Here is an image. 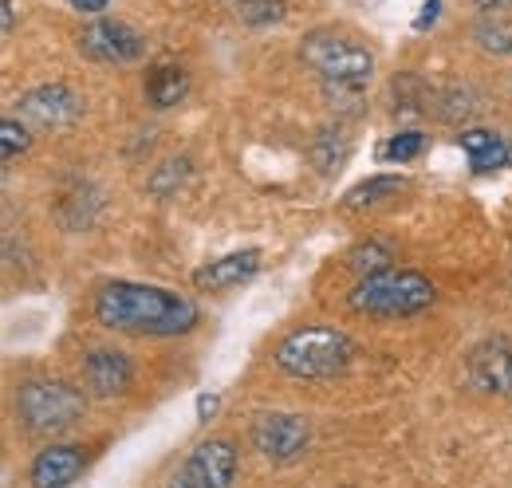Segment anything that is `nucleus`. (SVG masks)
Masks as SVG:
<instances>
[{
    "label": "nucleus",
    "instance_id": "obj_1",
    "mask_svg": "<svg viewBox=\"0 0 512 488\" xmlns=\"http://www.w3.org/2000/svg\"><path fill=\"white\" fill-rule=\"evenodd\" d=\"M95 319L111 331H130V335H182L197 327V307L178 292L119 280L99 288Z\"/></svg>",
    "mask_w": 512,
    "mask_h": 488
},
{
    "label": "nucleus",
    "instance_id": "obj_2",
    "mask_svg": "<svg viewBox=\"0 0 512 488\" xmlns=\"http://www.w3.org/2000/svg\"><path fill=\"white\" fill-rule=\"evenodd\" d=\"M351 359H355V343L335 327H300L284 335L276 347V366L304 382L335 378L339 370H347Z\"/></svg>",
    "mask_w": 512,
    "mask_h": 488
},
{
    "label": "nucleus",
    "instance_id": "obj_3",
    "mask_svg": "<svg viewBox=\"0 0 512 488\" xmlns=\"http://www.w3.org/2000/svg\"><path fill=\"white\" fill-rule=\"evenodd\" d=\"M434 304V284L422 272H379L363 276L351 292V307L367 315H418Z\"/></svg>",
    "mask_w": 512,
    "mask_h": 488
},
{
    "label": "nucleus",
    "instance_id": "obj_4",
    "mask_svg": "<svg viewBox=\"0 0 512 488\" xmlns=\"http://www.w3.org/2000/svg\"><path fill=\"white\" fill-rule=\"evenodd\" d=\"M16 414L32 433H60L83 418V390L60 378H36L20 386L16 394Z\"/></svg>",
    "mask_w": 512,
    "mask_h": 488
},
{
    "label": "nucleus",
    "instance_id": "obj_5",
    "mask_svg": "<svg viewBox=\"0 0 512 488\" xmlns=\"http://www.w3.org/2000/svg\"><path fill=\"white\" fill-rule=\"evenodd\" d=\"M300 56L308 67L320 71L323 83H363L367 87V79L375 71V56L363 44H355L339 32H312L304 40Z\"/></svg>",
    "mask_w": 512,
    "mask_h": 488
},
{
    "label": "nucleus",
    "instance_id": "obj_6",
    "mask_svg": "<svg viewBox=\"0 0 512 488\" xmlns=\"http://www.w3.org/2000/svg\"><path fill=\"white\" fill-rule=\"evenodd\" d=\"M237 477V445L225 437L201 441L178 469L170 488H229Z\"/></svg>",
    "mask_w": 512,
    "mask_h": 488
},
{
    "label": "nucleus",
    "instance_id": "obj_7",
    "mask_svg": "<svg viewBox=\"0 0 512 488\" xmlns=\"http://www.w3.org/2000/svg\"><path fill=\"white\" fill-rule=\"evenodd\" d=\"M79 52L87 56V60L95 63H134L142 60V52H146V44H142V36L123 24V20H95L91 28H83V36H79Z\"/></svg>",
    "mask_w": 512,
    "mask_h": 488
},
{
    "label": "nucleus",
    "instance_id": "obj_8",
    "mask_svg": "<svg viewBox=\"0 0 512 488\" xmlns=\"http://www.w3.org/2000/svg\"><path fill=\"white\" fill-rule=\"evenodd\" d=\"M79 115H83V103L64 83H44V87L28 91L20 103V119L36 130H60V126H71Z\"/></svg>",
    "mask_w": 512,
    "mask_h": 488
},
{
    "label": "nucleus",
    "instance_id": "obj_9",
    "mask_svg": "<svg viewBox=\"0 0 512 488\" xmlns=\"http://www.w3.org/2000/svg\"><path fill=\"white\" fill-rule=\"evenodd\" d=\"M308 437H312V433H308V422H304V418L280 414V410L264 414L253 426V445L264 457H272V461H288V457L304 453V449H308Z\"/></svg>",
    "mask_w": 512,
    "mask_h": 488
},
{
    "label": "nucleus",
    "instance_id": "obj_10",
    "mask_svg": "<svg viewBox=\"0 0 512 488\" xmlns=\"http://www.w3.org/2000/svg\"><path fill=\"white\" fill-rule=\"evenodd\" d=\"M465 370H469V382L477 390H485V394H512V343L493 339V343L473 347Z\"/></svg>",
    "mask_w": 512,
    "mask_h": 488
},
{
    "label": "nucleus",
    "instance_id": "obj_11",
    "mask_svg": "<svg viewBox=\"0 0 512 488\" xmlns=\"http://www.w3.org/2000/svg\"><path fill=\"white\" fill-rule=\"evenodd\" d=\"M130 378H134V366L123 351H111V347H95L87 359H83V386L95 394V398H119L127 394Z\"/></svg>",
    "mask_w": 512,
    "mask_h": 488
},
{
    "label": "nucleus",
    "instance_id": "obj_12",
    "mask_svg": "<svg viewBox=\"0 0 512 488\" xmlns=\"http://www.w3.org/2000/svg\"><path fill=\"white\" fill-rule=\"evenodd\" d=\"M83 465H87V457H83V449H75V445H48L36 461H32V488H67L79 473H83Z\"/></svg>",
    "mask_w": 512,
    "mask_h": 488
},
{
    "label": "nucleus",
    "instance_id": "obj_13",
    "mask_svg": "<svg viewBox=\"0 0 512 488\" xmlns=\"http://www.w3.org/2000/svg\"><path fill=\"white\" fill-rule=\"evenodd\" d=\"M256 268H260V252H256V248H245V252H229V256H221V260L197 268L193 280H197V288H217V292H221V288H237L241 280L256 276Z\"/></svg>",
    "mask_w": 512,
    "mask_h": 488
},
{
    "label": "nucleus",
    "instance_id": "obj_14",
    "mask_svg": "<svg viewBox=\"0 0 512 488\" xmlns=\"http://www.w3.org/2000/svg\"><path fill=\"white\" fill-rule=\"evenodd\" d=\"M186 91H190V75H186L182 63L162 60L150 67V75H146V99H150V107H158V111L178 107L186 99Z\"/></svg>",
    "mask_w": 512,
    "mask_h": 488
},
{
    "label": "nucleus",
    "instance_id": "obj_15",
    "mask_svg": "<svg viewBox=\"0 0 512 488\" xmlns=\"http://www.w3.org/2000/svg\"><path fill=\"white\" fill-rule=\"evenodd\" d=\"M477 44L493 56H509L512 52V4H493V8H481L477 16Z\"/></svg>",
    "mask_w": 512,
    "mask_h": 488
},
{
    "label": "nucleus",
    "instance_id": "obj_16",
    "mask_svg": "<svg viewBox=\"0 0 512 488\" xmlns=\"http://www.w3.org/2000/svg\"><path fill=\"white\" fill-rule=\"evenodd\" d=\"M461 150L473 158L477 170H497V166H509L512 162L509 142L497 130H465L461 134Z\"/></svg>",
    "mask_w": 512,
    "mask_h": 488
},
{
    "label": "nucleus",
    "instance_id": "obj_17",
    "mask_svg": "<svg viewBox=\"0 0 512 488\" xmlns=\"http://www.w3.org/2000/svg\"><path fill=\"white\" fill-rule=\"evenodd\" d=\"M347 150H351L347 134H339V130H320V138H316V146H312V162H316L320 174H335V170L347 162Z\"/></svg>",
    "mask_w": 512,
    "mask_h": 488
},
{
    "label": "nucleus",
    "instance_id": "obj_18",
    "mask_svg": "<svg viewBox=\"0 0 512 488\" xmlns=\"http://www.w3.org/2000/svg\"><path fill=\"white\" fill-rule=\"evenodd\" d=\"M347 264L359 272V276H379L390 272V248L383 241H363L347 252Z\"/></svg>",
    "mask_w": 512,
    "mask_h": 488
},
{
    "label": "nucleus",
    "instance_id": "obj_19",
    "mask_svg": "<svg viewBox=\"0 0 512 488\" xmlns=\"http://www.w3.org/2000/svg\"><path fill=\"white\" fill-rule=\"evenodd\" d=\"M402 178H371V182L355 185L347 197H343V205L347 209H363V205H379V201H386V197H394L398 189H402Z\"/></svg>",
    "mask_w": 512,
    "mask_h": 488
},
{
    "label": "nucleus",
    "instance_id": "obj_20",
    "mask_svg": "<svg viewBox=\"0 0 512 488\" xmlns=\"http://www.w3.org/2000/svg\"><path fill=\"white\" fill-rule=\"evenodd\" d=\"M426 150V134L422 130H398L390 142L383 146V158L386 162H410Z\"/></svg>",
    "mask_w": 512,
    "mask_h": 488
},
{
    "label": "nucleus",
    "instance_id": "obj_21",
    "mask_svg": "<svg viewBox=\"0 0 512 488\" xmlns=\"http://www.w3.org/2000/svg\"><path fill=\"white\" fill-rule=\"evenodd\" d=\"M0 142H4V162H16V158L32 146V130H28V122L4 119L0 122Z\"/></svg>",
    "mask_w": 512,
    "mask_h": 488
},
{
    "label": "nucleus",
    "instance_id": "obj_22",
    "mask_svg": "<svg viewBox=\"0 0 512 488\" xmlns=\"http://www.w3.org/2000/svg\"><path fill=\"white\" fill-rule=\"evenodd\" d=\"M237 12L245 24H272L284 16V0H245V4H237Z\"/></svg>",
    "mask_w": 512,
    "mask_h": 488
},
{
    "label": "nucleus",
    "instance_id": "obj_23",
    "mask_svg": "<svg viewBox=\"0 0 512 488\" xmlns=\"http://www.w3.org/2000/svg\"><path fill=\"white\" fill-rule=\"evenodd\" d=\"M182 174H186V162L178 158V166H166V170H162V174L150 182V189H154V193H166L174 182H182Z\"/></svg>",
    "mask_w": 512,
    "mask_h": 488
},
{
    "label": "nucleus",
    "instance_id": "obj_24",
    "mask_svg": "<svg viewBox=\"0 0 512 488\" xmlns=\"http://www.w3.org/2000/svg\"><path fill=\"white\" fill-rule=\"evenodd\" d=\"M438 4H442V0H426V8H422V16H418V28H426V24L438 20Z\"/></svg>",
    "mask_w": 512,
    "mask_h": 488
},
{
    "label": "nucleus",
    "instance_id": "obj_25",
    "mask_svg": "<svg viewBox=\"0 0 512 488\" xmlns=\"http://www.w3.org/2000/svg\"><path fill=\"white\" fill-rule=\"evenodd\" d=\"M111 0H71V8H79V12H103Z\"/></svg>",
    "mask_w": 512,
    "mask_h": 488
},
{
    "label": "nucleus",
    "instance_id": "obj_26",
    "mask_svg": "<svg viewBox=\"0 0 512 488\" xmlns=\"http://www.w3.org/2000/svg\"><path fill=\"white\" fill-rule=\"evenodd\" d=\"M0 8H4V36H8V32H12V24H16V20H12V0H4Z\"/></svg>",
    "mask_w": 512,
    "mask_h": 488
},
{
    "label": "nucleus",
    "instance_id": "obj_27",
    "mask_svg": "<svg viewBox=\"0 0 512 488\" xmlns=\"http://www.w3.org/2000/svg\"><path fill=\"white\" fill-rule=\"evenodd\" d=\"M197 406H201V418H209V410L217 406V398H205V394H201V398H197Z\"/></svg>",
    "mask_w": 512,
    "mask_h": 488
},
{
    "label": "nucleus",
    "instance_id": "obj_28",
    "mask_svg": "<svg viewBox=\"0 0 512 488\" xmlns=\"http://www.w3.org/2000/svg\"><path fill=\"white\" fill-rule=\"evenodd\" d=\"M473 4H481V8H493V4H512V0H473Z\"/></svg>",
    "mask_w": 512,
    "mask_h": 488
},
{
    "label": "nucleus",
    "instance_id": "obj_29",
    "mask_svg": "<svg viewBox=\"0 0 512 488\" xmlns=\"http://www.w3.org/2000/svg\"><path fill=\"white\" fill-rule=\"evenodd\" d=\"M237 4H245V0H237Z\"/></svg>",
    "mask_w": 512,
    "mask_h": 488
}]
</instances>
